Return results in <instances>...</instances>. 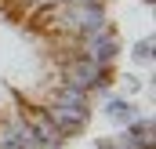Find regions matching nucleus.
Returning <instances> with one entry per match:
<instances>
[{
    "mask_svg": "<svg viewBox=\"0 0 156 149\" xmlns=\"http://www.w3.org/2000/svg\"><path fill=\"white\" fill-rule=\"evenodd\" d=\"M109 142H113V149H142L134 138H131V135H127V131H120L116 138H109Z\"/></svg>",
    "mask_w": 156,
    "mask_h": 149,
    "instance_id": "nucleus-7",
    "label": "nucleus"
},
{
    "mask_svg": "<svg viewBox=\"0 0 156 149\" xmlns=\"http://www.w3.org/2000/svg\"><path fill=\"white\" fill-rule=\"evenodd\" d=\"M62 4H105V0H62Z\"/></svg>",
    "mask_w": 156,
    "mask_h": 149,
    "instance_id": "nucleus-9",
    "label": "nucleus"
},
{
    "mask_svg": "<svg viewBox=\"0 0 156 149\" xmlns=\"http://www.w3.org/2000/svg\"><path fill=\"white\" fill-rule=\"evenodd\" d=\"M80 55H87L91 62L113 69L116 58H120V33H116V26H105V29H98L94 37H83L80 40Z\"/></svg>",
    "mask_w": 156,
    "mask_h": 149,
    "instance_id": "nucleus-3",
    "label": "nucleus"
},
{
    "mask_svg": "<svg viewBox=\"0 0 156 149\" xmlns=\"http://www.w3.org/2000/svg\"><path fill=\"white\" fill-rule=\"evenodd\" d=\"M156 124H153V116H134L131 124H127V135L138 142L142 149H153V142H156Z\"/></svg>",
    "mask_w": 156,
    "mask_h": 149,
    "instance_id": "nucleus-5",
    "label": "nucleus"
},
{
    "mask_svg": "<svg viewBox=\"0 0 156 149\" xmlns=\"http://www.w3.org/2000/svg\"><path fill=\"white\" fill-rule=\"evenodd\" d=\"M105 116L113 120V124H131L134 116H138V109H134V102H127V98H120V95H113V98H105Z\"/></svg>",
    "mask_w": 156,
    "mask_h": 149,
    "instance_id": "nucleus-4",
    "label": "nucleus"
},
{
    "mask_svg": "<svg viewBox=\"0 0 156 149\" xmlns=\"http://www.w3.org/2000/svg\"><path fill=\"white\" fill-rule=\"evenodd\" d=\"M0 149H7V146H4V142H0Z\"/></svg>",
    "mask_w": 156,
    "mask_h": 149,
    "instance_id": "nucleus-10",
    "label": "nucleus"
},
{
    "mask_svg": "<svg viewBox=\"0 0 156 149\" xmlns=\"http://www.w3.org/2000/svg\"><path fill=\"white\" fill-rule=\"evenodd\" d=\"M37 106L47 113V120L55 124L62 138H76L91 124V106H51V102H37Z\"/></svg>",
    "mask_w": 156,
    "mask_h": 149,
    "instance_id": "nucleus-2",
    "label": "nucleus"
},
{
    "mask_svg": "<svg viewBox=\"0 0 156 149\" xmlns=\"http://www.w3.org/2000/svg\"><path fill=\"white\" fill-rule=\"evenodd\" d=\"M58 80H62V84H69V87H76V91H83V95H91V87H94V84L113 80V69H105V66L91 62L87 55H76V58H69V62H62V66H58Z\"/></svg>",
    "mask_w": 156,
    "mask_h": 149,
    "instance_id": "nucleus-1",
    "label": "nucleus"
},
{
    "mask_svg": "<svg viewBox=\"0 0 156 149\" xmlns=\"http://www.w3.org/2000/svg\"><path fill=\"white\" fill-rule=\"evenodd\" d=\"M156 40L153 37H145V40H138L134 47H131V58L138 62V66H153V58H156V47H153Z\"/></svg>",
    "mask_w": 156,
    "mask_h": 149,
    "instance_id": "nucleus-6",
    "label": "nucleus"
},
{
    "mask_svg": "<svg viewBox=\"0 0 156 149\" xmlns=\"http://www.w3.org/2000/svg\"><path fill=\"white\" fill-rule=\"evenodd\" d=\"M123 84H127V91H138V87H142V80H138V76H127Z\"/></svg>",
    "mask_w": 156,
    "mask_h": 149,
    "instance_id": "nucleus-8",
    "label": "nucleus"
}]
</instances>
